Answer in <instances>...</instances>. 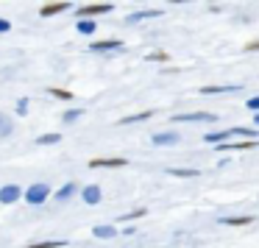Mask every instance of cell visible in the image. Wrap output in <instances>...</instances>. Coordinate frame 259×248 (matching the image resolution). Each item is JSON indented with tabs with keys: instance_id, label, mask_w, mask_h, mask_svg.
<instances>
[{
	"instance_id": "cell-5",
	"label": "cell",
	"mask_w": 259,
	"mask_h": 248,
	"mask_svg": "<svg viewBox=\"0 0 259 248\" xmlns=\"http://www.w3.org/2000/svg\"><path fill=\"white\" fill-rule=\"evenodd\" d=\"M123 165H128L123 156H112V159L95 156V159H90V168H123Z\"/></svg>"
},
{
	"instance_id": "cell-6",
	"label": "cell",
	"mask_w": 259,
	"mask_h": 248,
	"mask_svg": "<svg viewBox=\"0 0 259 248\" xmlns=\"http://www.w3.org/2000/svg\"><path fill=\"white\" fill-rule=\"evenodd\" d=\"M67 9H73V6L61 0V3H47V6H42L39 14H42V17H53V14H61V12H67Z\"/></svg>"
},
{
	"instance_id": "cell-4",
	"label": "cell",
	"mask_w": 259,
	"mask_h": 248,
	"mask_svg": "<svg viewBox=\"0 0 259 248\" xmlns=\"http://www.w3.org/2000/svg\"><path fill=\"white\" fill-rule=\"evenodd\" d=\"M23 198V190L17 184H3L0 187V203H17Z\"/></svg>"
},
{
	"instance_id": "cell-22",
	"label": "cell",
	"mask_w": 259,
	"mask_h": 248,
	"mask_svg": "<svg viewBox=\"0 0 259 248\" xmlns=\"http://www.w3.org/2000/svg\"><path fill=\"white\" fill-rule=\"evenodd\" d=\"M36 142L39 145H53V142H61V134H42Z\"/></svg>"
},
{
	"instance_id": "cell-27",
	"label": "cell",
	"mask_w": 259,
	"mask_h": 248,
	"mask_svg": "<svg viewBox=\"0 0 259 248\" xmlns=\"http://www.w3.org/2000/svg\"><path fill=\"white\" fill-rule=\"evenodd\" d=\"M142 215H145V209H134L131 215H125L123 220H134V217H142Z\"/></svg>"
},
{
	"instance_id": "cell-32",
	"label": "cell",
	"mask_w": 259,
	"mask_h": 248,
	"mask_svg": "<svg viewBox=\"0 0 259 248\" xmlns=\"http://www.w3.org/2000/svg\"><path fill=\"white\" fill-rule=\"evenodd\" d=\"M254 120H257V123H259V114H257V117H254Z\"/></svg>"
},
{
	"instance_id": "cell-24",
	"label": "cell",
	"mask_w": 259,
	"mask_h": 248,
	"mask_svg": "<svg viewBox=\"0 0 259 248\" xmlns=\"http://www.w3.org/2000/svg\"><path fill=\"white\" fill-rule=\"evenodd\" d=\"M148 59H151V62H168V53L156 50V53H148Z\"/></svg>"
},
{
	"instance_id": "cell-16",
	"label": "cell",
	"mask_w": 259,
	"mask_h": 248,
	"mask_svg": "<svg viewBox=\"0 0 259 248\" xmlns=\"http://www.w3.org/2000/svg\"><path fill=\"white\" fill-rule=\"evenodd\" d=\"M92 234L101 237V240H109V237L117 234V229H114V226H95V229H92Z\"/></svg>"
},
{
	"instance_id": "cell-29",
	"label": "cell",
	"mask_w": 259,
	"mask_h": 248,
	"mask_svg": "<svg viewBox=\"0 0 259 248\" xmlns=\"http://www.w3.org/2000/svg\"><path fill=\"white\" fill-rule=\"evenodd\" d=\"M245 50H248V53H257V50H259V39H257V42H248Z\"/></svg>"
},
{
	"instance_id": "cell-9",
	"label": "cell",
	"mask_w": 259,
	"mask_h": 248,
	"mask_svg": "<svg viewBox=\"0 0 259 248\" xmlns=\"http://www.w3.org/2000/svg\"><path fill=\"white\" fill-rule=\"evenodd\" d=\"M257 145H259V142H251V140H245V142H229V145L220 142L217 151H248V148H257Z\"/></svg>"
},
{
	"instance_id": "cell-8",
	"label": "cell",
	"mask_w": 259,
	"mask_h": 248,
	"mask_svg": "<svg viewBox=\"0 0 259 248\" xmlns=\"http://www.w3.org/2000/svg\"><path fill=\"white\" fill-rule=\"evenodd\" d=\"M84 203H98L101 201V187L98 184H90V187H84Z\"/></svg>"
},
{
	"instance_id": "cell-11",
	"label": "cell",
	"mask_w": 259,
	"mask_h": 248,
	"mask_svg": "<svg viewBox=\"0 0 259 248\" xmlns=\"http://www.w3.org/2000/svg\"><path fill=\"white\" fill-rule=\"evenodd\" d=\"M220 223H226V226H251V223H254V215H240V217H220Z\"/></svg>"
},
{
	"instance_id": "cell-12",
	"label": "cell",
	"mask_w": 259,
	"mask_h": 248,
	"mask_svg": "<svg viewBox=\"0 0 259 248\" xmlns=\"http://www.w3.org/2000/svg\"><path fill=\"white\" fill-rule=\"evenodd\" d=\"M240 84H229V87H201V95H220V92H237Z\"/></svg>"
},
{
	"instance_id": "cell-25",
	"label": "cell",
	"mask_w": 259,
	"mask_h": 248,
	"mask_svg": "<svg viewBox=\"0 0 259 248\" xmlns=\"http://www.w3.org/2000/svg\"><path fill=\"white\" fill-rule=\"evenodd\" d=\"M248 109L259 114V95H257V98H248Z\"/></svg>"
},
{
	"instance_id": "cell-3",
	"label": "cell",
	"mask_w": 259,
	"mask_h": 248,
	"mask_svg": "<svg viewBox=\"0 0 259 248\" xmlns=\"http://www.w3.org/2000/svg\"><path fill=\"white\" fill-rule=\"evenodd\" d=\"M176 123H212V120H217L212 112H192V114H176L173 117Z\"/></svg>"
},
{
	"instance_id": "cell-13",
	"label": "cell",
	"mask_w": 259,
	"mask_h": 248,
	"mask_svg": "<svg viewBox=\"0 0 259 248\" xmlns=\"http://www.w3.org/2000/svg\"><path fill=\"white\" fill-rule=\"evenodd\" d=\"M12 131H14V120L9 117V114L0 112V140H3V137H9Z\"/></svg>"
},
{
	"instance_id": "cell-14",
	"label": "cell",
	"mask_w": 259,
	"mask_h": 248,
	"mask_svg": "<svg viewBox=\"0 0 259 248\" xmlns=\"http://www.w3.org/2000/svg\"><path fill=\"white\" fill-rule=\"evenodd\" d=\"M162 9H151V12H134L128 14V23H139V20H151V17H159Z\"/></svg>"
},
{
	"instance_id": "cell-7",
	"label": "cell",
	"mask_w": 259,
	"mask_h": 248,
	"mask_svg": "<svg viewBox=\"0 0 259 248\" xmlns=\"http://www.w3.org/2000/svg\"><path fill=\"white\" fill-rule=\"evenodd\" d=\"M123 42L120 39H103V42H92V53H103V50H120Z\"/></svg>"
},
{
	"instance_id": "cell-30",
	"label": "cell",
	"mask_w": 259,
	"mask_h": 248,
	"mask_svg": "<svg viewBox=\"0 0 259 248\" xmlns=\"http://www.w3.org/2000/svg\"><path fill=\"white\" fill-rule=\"evenodd\" d=\"M25 109H28V101H25V98H23V101L17 103V112H20V114H25Z\"/></svg>"
},
{
	"instance_id": "cell-23",
	"label": "cell",
	"mask_w": 259,
	"mask_h": 248,
	"mask_svg": "<svg viewBox=\"0 0 259 248\" xmlns=\"http://www.w3.org/2000/svg\"><path fill=\"white\" fill-rule=\"evenodd\" d=\"M81 114H84V109H70V112L64 114V117H61V120H64V123H76Z\"/></svg>"
},
{
	"instance_id": "cell-19",
	"label": "cell",
	"mask_w": 259,
	"mask_h": 248,
	"mask_svg": "<svg viewBox=\"0 0 259 248\" xmlns=\"http://www.w3.org/2000/svg\"><path fill=\"white\" fill-rule=\"evenodd\" d=\"M25 248H64V240H45V243H34Z\"/></svg>"
},
{
	"instance_id": "cell-17",
	"label": "cell",
	"mask_w": 259,
	"mask_h": 248,
	"mask_svg": "<svg viewBox=\"0 0 259 248\" xmlns=\"http://www.w3.org/2000/svg\"><path fill=\"white\" fill-rule=\"evenodd\" d=\"M73 195H76V184H64V187L56 192V201H59V203H61V201H70Z\"/></svg>"
},
{
	"instance_id": "cell-15",
	"label": "cell",
	"mask_w": 259,
	"mask_h": 248,
	"mask_svg": "<svg viewBox=\"0 0 259 248\" xmlns=\"http://www.w3.org/2000/svg\"><path fill=\"white\" fill-rule=\"evenodd\" d=\"M153 117V109H148V112H139V114H131V117H123V120H117L120 125H128V123H139V120H151Z\"/></svg>"
},
{
	"instance_id": "cell-21",
	"label": "cell",
	"mask_w": 259,
	"mask_h": 248,
	"mask_svg": "<svg viewBox=\"0 0 259 248\" xmlns=\"http://www.w3.org/2000/svg\"><path fill=\"white\" fill-rule=\"evenodd\" d=\"M50 95H53V98H59V101H73V92L59 90V87H50Z\"/></svg>"
},
{
	"instance_id": "cell-18",
	"label": "cell",
	"mask_w": 259,
	"mask_h": 248,
	"mask_svg": "<svg viewBox=\"0 0 259 248\" xmlns=\"http://www.w3.org/2000/svg\"><path fill=\"white\" fill-rule=\"evenodd\" d=\"M231 137V128H226V131H214V134H206V142H217L220 145V140H229Z\"/></svg>"
},
{
	"instance_id": "cell-2",
	"label": "cell",
	"mask_w": 259,
	"mask_h": 248,
	"mask_svg": "<svg viewBox=\"0 0 259 248\" xmlns=\"http://www.w3.org/2000/svg\"><path fill=\"white\" fill-rule=\"evenodd\" d=\"M109 12H112V6H109V3H92V6H84V9H78V12H76V17H78V20H90V17L109 14Z\"/></svg>"
},
{
	"instance_id": "cell-28",
	"label": "cell",
	"mask_w": 259,
	"mask_h": 248,
	"mask_svg": "<svg viewBox=\"0 0 259 248\" xmlns=\"http://www.w3.org/2000/svg\"><path fill=\"white\" fill-rule=\"evenodd\" d=\"M6 31H12V23L9 20H0V34H6Z\"/></svg>"
},
{
	"instance_id": "cell-26",
	"label": "cell",
	"mask_w": 259,
	"mask_h": 248,
	"mask_svg": "<svg viewBox=\"0 0 259 248\" xmlns=\"http://www.w3.org/2000/svg\"><path fill=\"white\" fill-rule=\"evenodd\" d=\"M173 176H198V170H170Z\"/></svg>"
},
{
	"instance_id": "cell-10",
	"label": "cell",
	"mask_w": 259,
	"mask_h": 248,
	"mask_svg": "<svg viewBox=\"0 0 259 248\" xmlns=\"http://www.w3.org/2000/svg\"><path fill=\"white\" fill-rule=\"evenodd\" d=\"M176 142H179V134H173V131L153 134V145H176Z\"/></svg>"
},
{
	"instance_id": "cell-1",
	"label": "cell",
	"mask_w": 259,
	"mask_h": 248,
	"mask_svg": "<svg viewBox=\"0 0 259 248\" xmlns=\"http://www.w3.org/2000/svg\"><path fill=\"white\" fill-rule=\"evenodd\" d=\"M47 195H50V187L47 184H31L28 190H25V201L31 203V206H42L47 201Z\"/></svg>"
},
{
	"instance_id": "cell-31",
	"label": "cell",
	"mask_w": 259,
	"mask_h": 248,
	"mask_svg": "<svg viewBox=\"0 0 259 248\" xmlns=\"http://www.w3.org/2000/svg\"><path fill=\"white\" fill-rule=\"evenodd\" d=\"M170 3H190V0H170Z\"/></svg>"
},
{
	"instance_id": "cell-20",
	"label": "cell",
	"mask_w": 259,
	"mask_h": 248,
	"mask_svg": "<svg viewBox=\"0 0 259 248\" xmlns=\"http://www.w3.org/2000/svg\"><path fill=\"white\" fill-rule=\"evenodd\" d=\"M78 31L90 36V34H95L98 28H95V23H92V20H78Z\"/></svg>"
}]
</instances>
